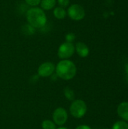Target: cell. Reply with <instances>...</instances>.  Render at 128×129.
I'll list each match as a JSON object with an SVG mask.
<instances>
[{
  "instance_id": "obj_1",
  "label": "cell",
  "mask_w": 128,
  "mask_h": 129,
  "mask_svg": "<svg viewBox=\"0 0 128 129\" xmlns=\"http://www.w3.org/2000/svg\"><path fill=\"white\" fill-rule=\"evenodd\" d=\"M57 76L62 79L69 80L76 74V67L73 62L69 60H63L58 63L56 67Z\"/></svg>"
},
{
  "instance_id": "obj_18",
  "label": "cell",
  "mask_w": 128,
  "mask_h": 129,
  "mask_svg": "<svg viewBox=\"0 0 128 129\" xmlns=\"http://www.w3.org/2000/svg\"><path fill=\"white\" fill-rule=\"evenodd\" d=\"M58 4H59L60 7L66 8L69 5V0H58Z\"/></svg>"
},
{
  "instance_id": "obj_3",
  "label": "cell",
  "mask_w": 128,
  "mask_h": 129,
  "mask_svg": "<svg viewBox=\"0 0 128 129\" xmlns=\"http://www.w3.org/2000/svg\"><path fill=\"white\" fill-rule=\"evenodd\" d=\"M71 115L77 119L82 118L87 112V105L82 100L74 101L70 106Z\"/></svg>"
},
{
  "instance_id": "obj_19",
  "label": "cell",
  "mask_w": 128,
  "mask_h": 129,
  "mask_svg": "<svg viewBox=\"0 0 128 129\" xmlns=\"http://www.w3.org/2000/svg\"><path fill=\"white\" fill-rule=\"evenodd\" d=\"M75 129H91L88 125H79Z\"/></svg>"
},
{
  "instance_id": "obj_12",
  "label": "cell",
  "mask_w": 128,
  "mask_h": 129,
  "mask_svg": "<svg viewBox=\"0 0 128 129\" xmlns=\"http://www.w3.org/2000/svg\"><path fill=\"white\" fill-rule=\"evenodd\" d=\"M54 15L57 19H64L66 16V11L62 7H57L54 10Z\"/></svg>"
},
{
  "instance_id": "obj_14",
  "label": "cell",
  "mask_w": 128,
  "mask_h": 129,
  "mask_svg": "<svg viewBox=\"0 0 128 129\" xmlns=\"http://www.w3.org/2000/svg\"><path fill=\"white\" fill-rule=\"evenodd\" d=\"M64 95H65L66 98H67L69 101H73L75 99L74 91L68 87L64 89Z\"/></svg>"
},
{
  "instance_id": "obj_9",
  "label": "cell",
  "mask_w": 128,
  "mask_h": 129,
  "mask_svg": "<svg viewBox=\"0 0 128 129\" xmlns=\"http://www.w3.org/2000/svg\"><path fill=\"white\" fill-rule=\"evenodd\" d=\"M75 49L77 51V54L81 57H86L88 56L90 53V50L88 47L83 42H78L75 45Z\"/></svg>"
},
{
  "instance_id": "obj_13",
  "label": "cell",
  "mask_w": 128,
  "mask_h": 129,
  "mask_svg": "<svg viewBox=\"0 0 128 129\" xmlns=\"http://www.w3.org/2000/svg\"><path fill=\"white\" fill-rule=\"evenodd\" d=\"M112 129H128V124L124 121H118L113 125Z\"/></svg>"
},
{
  "instance_id": "obj_4",
  "label": "cell",
  "mask_w": 128,
  "mask_h": 129,
  "mask_svg": "<svg viewBox=\"0 0 128 129\" xmlns=\"http://www.w3.org/2000/svg\"><path fill=\"white\" fill-rule=\"evenodd\" d=\"M69 17L74 20H81L85 16V11L84 8L78 4L72 5L68 9Z\"/></svg>"
},
{
  "instance_id": "obj_16",
  "label": "cell",
  "mask_w": 128,
  "mask_h": 129,
  "mask_svg": "<svg viewBox=\"0 0 128 129\" xmlns=\"http://www.w3.org/2000/svg\"><path fill=\"white\" fill-rule=\"evenodd\" d=\"M75 33H70L66 34V40L67 42H72V41L75 40Z\"/></svg>"
},
{
  "instance_id": "obj_17",
  "label": "cell",
  "mask_w": 128,
  "mask_h": 129,
  "mask_svg": "<svg viewBox=\"0 0 128 129\" xmlns=\"http://www.w3.org/2000/svg\"><path fill=\"white\" fill-rule=\"evenodd\" d=\"M27 5H31V6H36L38 4H40L41 0H25Z\"/></svg>"
},
{
  "instance_id": "obj_10",
  "label": "cell",
  "mask_w": 128,
  "mask_h": 129,
  "mask_svg": "<svg viewBox=\"0 0 128 129\" xmlns=\"http://www.w3.org/2000/svg\"><path fill=\"white\" fill-rule=\"evenodd\" d=\"M21 31H22L23 34H24L26 36H32L35 33V28L32 26L30 24L27 23V24L22 26Z\"/></svg>"
},
{
  "instance_id": "obj_20",
  "label": "cell",
  "mask_w": 128,
  "mask_h": 129,
  "mask_svg": "<svg viewBox=\"0 0 128 129\" xmlns=\"http://www.w3.org/2000/svg\"><path fill=\"white\" fill-rule=\"evenodd\" d=\"M125 71H126V73H127V79H128V63L126 65L125 67Z\"/></svg>"
},
{
  "instance_id": "obj_8",
  "label": "cell",
  "mask_w": 128,
  "mask_h": 129,
  "mask_svg": "<svg viewBox=\"0 0 128 129\" xmlns=\"http://www.w3.org/2000/svg\"><path fill=\"white\" fill-rule=\"evenodd\" d=\"M117 113L122 119L128 121V102L121 103L118 107Z\"/></svg>"
},
{
  "instance_id": "obj_7",
  "label": "cell",
  "mask_w": 128,
  "mask_h": 129,
  "mask_svg": "<svg viewBox=\"0 0 128 129\" xmlns=\"http://www.w3.org/2000/svg\"><path fill=\"white\" fill-rule=\"evenodd\" d=\"M55 67L51 62H45L41 64L38 69V74L41 77H48L54 72Z\"/></svg>"
},
{
  "instance_id": "obj_11",
  "label": "cell",
  "mask_w": 128,
  "mask_h": 129,
  "mask_svg": "<svg viewBox=\"0 0 128 129\" xmlns=\"http://www.w3.org/2000/svg\"><path fill=\"white\" fill-rule=\"evenodd\" d=\"M41 7L44 10H51L56 5V0H41Z\"/></svg>"
},
{
  "instance_id": "obj_5",
  "label": "cell",
  "mask_w": 128,
  "mask_h": 129,
  "mask_svg": "<svg viewBox=\"0 0 128 129\" xmlns=\"http://www.w3.org/2000/svg\"><path fill=\"white\" fill-rule=\"evenodd\" d=\"M75 51V46L72 42L63 43L58 49V57L61 59H67L72 56Z\"/></svg>"
},
{
  "instance_id": "obj_15",
  "label": "cell",
  "mask_w": 128,
  "mask_h": 129,
  "mask_svg": "<svg viewBox=\"0 0 128 129\" xmlns=\"http://www.w3.org/2000/svg\"><path fill=\"white\" fill-rule=\"evenodd\" d=\"M41 127L43 129H56L55 124L50 120H45L41 123Z\"/></svg>"
},
{
  "instance_id": "obj_2",
  "label": "cell",
  "mask_w": 128,
  "mask_h": 129,
  "mask_svg": "<svg viewBox=\"0 0 128 129\" xmlns=\"http://www.w3.org/2000/svg\"><path fill=\"white\" fill-rule=\"evenodd\" d=\"M26 19L34 28H41L47 23V17L45 12L38 8H32L26 12Z\"/></svg>"
},
{
  "instance_id": "obj_22",
  "label": "cell",
  "mask_w": 128,
  "mask_h": 129,
  "mask_svg": "<svg viewBox=\"0 0 128 129\" xmlns=\"http://www.w3.org/2000/svg\"><path fill=\"white\" fill-rule=\"evenodd\" d=\"M103 129H108V128H103Z\"/></svg>"
},
{
  "instance_id": "obj_21",
  "label": "cell",
  "mask_w": 128,
  "mask_h": 129,
  "mask_svg": "<svg viewBox=\"0 0 128 129\" xmlns=\"http://www.w3.org/2000/svg\"><path fill=\"white\" fill-rule=\"evenodd\" d=\"M57 129H68V128H57Z\"/></svg>"
},
{
  "instance_id": "obj_6",
  "label": "cell",
  "mask_w": 128,
  "mask_h": 129,
  "mask_svg": "<svg viewBox=\"0 0 128 129\" xmlns=\"http://www.w3.org/2000/svg\"><path fill=\"white\" fill-rule=\"evenodd\" d=\"M68 119L67 112L65 109L62 107H59L56 109L53 113V119L54 122L58 125H63L66 123Z\"/></svg>"
}]
</instances>
